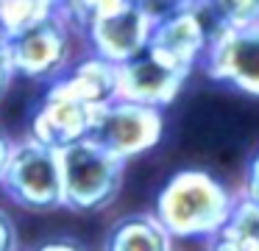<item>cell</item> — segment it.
I'll return each mask as SVG.
<instances>
[{"label": "cell", "instance_id": "6da1fadb", "mask_svg": "<svg viewBox=\"0 0 259 251\" xmlns=\"http://www.w3.org/2000/svg\"><path fill=\"white\" fill-rule=\"evenodd\" d=\"M237 195L229 184L206 170H179L162 184L153 201V215L173 240H212L226 226Z\"/></svg>", "mask_w": 259, "mask_h": 251}, {"label": "cell", "instance_id": "7a4b0ae2", "mask_svg": "<svg viewBox=\"0 0 259 251\" xmlns=\"http://www.w3.org/2000/svg\"><path fill=\"white\" fill-rule=\"evenodd\" d=\"M0 190L14 206L28 212L64 209L62 151L39 142L36 137L14 139L9 162L0 176Z\"/></svg>", "mask_w": 259, "mask_h": 251}, {"label": "cell", "instance_id": "3957f363", "mask_svg": "<svg viewBox=\"0 0 259 251\" xmlns=\"http://www.w3.org/2000/svg\"><path fill=\"white\" fill-rule=\"evenodd\" d=\"M125 159L103 148L92 137L62 151L64 209L78 215H95L117 201L123 190Z\"/></svg>", "mask_w": 259, "mask_h": 251}, {"label": "cell", "instance_id": "277c9868", "mask_svg": "<svg viewBox=\"0 0 259 251\" xmlns=\"http://www.w3.org/2000/svg\"><path fill=\"white\" fill-rule=\"evenodd\" d=\"M78 45H84L81 31L70 25L59 9L25 31L9 37L17 78H28L36 84H53L59 76H64L81 56Z\"/></svg>", "mask_w": 259, "mask_h": 251}, {"label": "cell", "instance_id": "5b68a950", "mask_svg": "<svg viewBox=\"0 0 259 251\" xmlns=\"http://www.w3.org/2000/svg\"><path fill=\"white\" fill-rule=\"evenodd\" d=\"M164 126H167L164 109L114 98L112 103H106L98 112L90 137L128 162L156 148L164 137Z\"/></svg>", "mask_w": 259, "mask_h": 251}, {"label": "cell", "instance_id": "8992f818", "mask_svg": "<svg viewBox=\"0 0 259 251\" xmlns=\"http://www.w3.org/2000/svg\"><path fill=\"white\" fill-rule=\"evenodd\" d=\"M201 67L214 84L259 98V22L248 28H214Z\"/></svg>", "mask_w": 259, "mask_h": 251}, {"label": "cell", "instance_id": "52a82bcc", "mask_svg": "<svg viewBox=\"0 0 259 251\" xmlns=\"http://www.w3.org/2000/svg\"><path fill=\"white\" fill-rule=\"evenodd\" d=\"M153 25H156V17L140 0H131L128 6L112 11V14L98 17L81 37H84L90 53L120 67L148 50Z\"/></svg>", "mask_w": 259, "mask_h": 251}, {"label": "cell", "instance_id": "ba28073f", "mask_svg": "<svg viewBox=\"0 0 259 251\" xmlns=\"http://www.w3.org/2000/svg\"><path fill=\"white\" fill-rule=\"evenodd\" d=\"M209 39H212V25H209L201 6L179 9L156 20L148 53H153L170 67L192 73L195 67L203 64Z\"/></svg>", "mask_w": 259, "mask_h": 251}, {"label": "cell", "instance_id": "9c48e42d", "mask_svg": "<svg viewBox=\"0 0 259 251\" xmlns=\"http://www.w3.org/2000/svg\"><path fill=\"white\" fill-rule=\"evenodd\" d=\"M190 76L192 73L164 64L162 59H156L153 53L145 50L142 56L117 67V98L167 109L181 95Z\"/></svg>", "mask_w": 259, "mask_h": 251}, {"label": "cell", "instance_id": "30bf717a", "mask_svg": "<svg viewBox=\"0 0 259 251\" xmlns=\"http://www.w3.org/2000/svg\"><path fill=\"white\" fill-rule=\"evenodd\" d=\"M98 112L87 103L70 98H59V95L45 92L36 106V112L31 115L28 134L36 137L39 142L51 145L56 151H64L70 145L81 142L92 134V126L98 120Z\"/></svg>", "mask_w": 259, "mask_h": 251}, {"label": "cell", "instance_id": "8fae6325", "mask_svg": "<svg viewBox=\"0 0 259 251\" xmlns=\"http://www.w3.org/2000/svg\"><path fill=\"white\" fill-rule=\"evenodd\" d=\"M45 92L78 100V103H87L92 109H103L117 98V64L87 50L73 61V67L64 76L48 84Z\"/></svg>", "mask_w": 259, "mask_h": 251}, {"label": "cell", "instance_id": "7c38bea8", "mask_svg": "<svg viewBox=\"0 0 259 251\" xmlns=\"http://www.w3.org/2000/svg\"><path fill=\"white\" fill-rule=\"evenodd\" d=\"M101 251H176V240L151 212H128L112 221Z\"/></svg>", "mask_w": 259, "mask_h": 251}, {"label": "cell", "instance_id": "4fadbf2b", "mask_svg": "<svg viewBox=\"0 0 259 251\" xmlns=\"http://www.w3.org/2000/svg\"><path fill=\"white\" fill-rule=\"evenodd\" d=\"M53 11L56 6L51 0H0V33L9 39Z\"/></svg>", "mask_w": 259, "mask_h": 251}, {"label": "cell", "instance_id": "5bb4252c", "mask_svg": "<svg viewBox=\"0 0 259 251\" xmlns=\"http://www.w3.org/2000/svg\"><path fill=\"white\" fill-rule=\"evenodd\" d=\"M203 14L214 28H248L259 22V0H203Z\"/></svg>", "mask_w": 259, "mask_h": 251}, {"label": "cell", "instance_id": "9a60e30c", "mask_svg": "<svg viewBox=\"0 0 259 251\" xmlns=\"http://www.w3.org/2000/svg\"><path fill=\"white\" fill-rule=\"evenodd\" d=\"M226 237H231L240 248L245 251H259V204L251 198L237 195V204L231 209L226 226L220 229Z\"/></svg>", "mask_w": 259, "mask_h": 251}, {"label": "cell", "instance_id": "2e32d148", "mask_svg": "<svg viewBox=\"0 0 259 251\" xmlns=\"http://www.w3.org/2000/svg\"><path fill=\"white\" fill-rule=\"evenodd\" d=\"M131 0H62L59 3V11L67 17V22L73 28H78L81 33L98 20V17H106L112 11L128 6Z\"/></svg>", "mask_w": 259, "mask_h": 251}, {"label": "cell", "instance_id": "e0dca14e", "mask_svg": "<svg viewBox=\"0 0 259 251\" xmlns=\"http://www.w3.org/2000/svg\"><path fill=\"white\" fill-rule=\"evenodd\" d=\"M237 193L242 198H251L253 204H259V148L248 156L245 162V170H242V182H240V190Z\"/></svg>", "mask_w": 259, "mask_h": 251}, {"label": "cell", "instance_id": "ac0fdd59", "mask_svg": "<svg viewBox=\"0 0 259 251\" xmlns=\"http://www.w3.org/2000/svg\"><path fill=\"white\" fill-rule=\"evenodd\" d=\"M14 78H17V70H14V59H12V50H9V39L0 33V100L12 89Z\"/></svg>", "mask_w": 259, "mask_h": 251}, {"label": "cell", "instance_id": "d6986e66", "mask_svg": "<svg viewBox=\"0 0 259 251\" xmlns=\"http://www.w3.org/2000/svg\"><path fill=\"white\" fill-rule=\"evenodd\" d=\"M0 251H23L20 248V229L12 212L0 206Z\"/></svg>", "mask_w": 259, "mask_h": 251}, {"label": "cell", "instance_id": "ffe728a7", "mask_svg": "<svg viewBox=\"0 0 259 251\" xmlns=\"http://www.w3.org/2000/svg\"><path fill=\"white\" fill-rule=\"evenodd\" d=\"M28 251H90L78 237H70V234H56V237H45L36 245H31Z\"/></svg>", "mask_w": 259, "mask_h": 251}, {"label": "cell", "instance_id": "44dd1931", "mask_svg": "<svg viewBox=\"0 0 259 251\" xmlns=\"http://www.w3.org/2000/svg\"><path fill=\"white\" fill-rule=\"evenodd\" d=\"M12 145H14V137H9V134L0 128V176H3V167H6V162H9Z\"/></svg>", "mask_w": 259, "mask_h": 251}, {"label": "cell", "instance_id": "7402d4cb", "mask_svg": "<svg viewBox=\"0 0 259 251\" xmlns=\"http://www.w3.org/2000/svg\"><path fill=\"white\" fill-rule=\"evenodd\" d=\"M51 3H53V6H56V9H59V3H62V0H51Z\"/></svg>", "mask_w": 259, "mask_h": 251}]
</instances>
